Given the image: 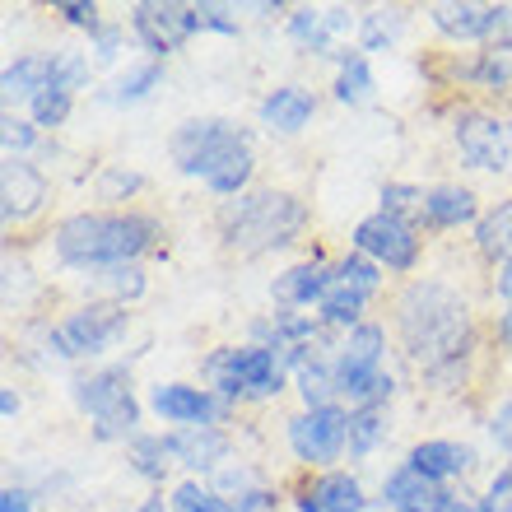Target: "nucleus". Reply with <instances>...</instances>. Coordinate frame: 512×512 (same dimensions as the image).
<instances>
[{"label": "nucleus", "instance_id": "obj_1", "mask_svg": "<svg viewBox=\"0 0 512 512\" xmlns=\"http://www.w3.org/2000/svg\"><path fill=\"white\" fill-rule=\"evenodd\" d=\"M391 336L396 350L419 378L438 391H461L471 378V359L480 345L471 298L447 280H405L391 298Z\"/></svg>", "mask_w": 512, "mask_h": 512}, {"label": "nucleus", "instance_id": "obj_2", "mask_svg": "<svg viewBox=\"0 0 512 512\" xmlns=\"http://www.w3.org/2000/svg\"><path fill=\"white\" fill-rule=\"evenodd\" d=\"M168 238L159 215L149 210H75L61 215L52 224V256L75 275H94L108 266H131L145 261L149 252H159V243Z\"/></svg>", "mask_w": 512, "mask_h": 512}, {"label": "nucleus", "instance_id": "obj_3", "mask_svg": "<svg viewBox=\"0 0 512 512\" xmlns=\"http://www.w3.org/2000/svg\"><path fill=\"white\" fill-rule=\"evenodd\" d=\"M173 168L191 182H201L219 205L238 201L256 187V149L252 131L233 117H187L168 135Z\"/></svg>", "mask_w": 512, "mask_h": 512}, {"label": "nucleus", "instance_id": "obj_4", "mask_svg": "<svg viewBox=\"0 0 512 512\" xmlns=\"http://www.w3.org/2000/svg\"><path fill=\"white\" fill-rule=\"evenodd\" d=\"M308 201L289 187H252L215 210V233L233 256H270L294 247L308 233Z\"/></svg>", "mask_w": 512, "mask_h": 512}, {"label": "nucleus", "instance_id": "obj_5", "mask_svg": "<svg viewBox=\"0 0 512 512\" xmlns=\"http://www.w3.org/2000/svg\"><path fill=\"white\" fill-rule=\"evenodd\" d=\"M201 382L219 391L224 401L243 405H266L289 391V359L270 345L256 340H238V345H215L201 359Z\"/></svg>", "mask_w": 512, "mask_h": 512}, {"label": "nucleus", "instance_id": "obj_6", "mask_svg": "<svg viewBox=\"0 0 512 512\" xmlns=\"http://www.w3.org/2000/svg\"><path fill=\"white\" fill-rule=\"evenodd\" d=\"M70 405L89 419L94 443H122V447L140 433V415H145V405L135 396L131 364L80 368L70 378Z\"/></svg>", "mask_w": 512, "mask_h": 512}, {"label": "nucleus", "instance_id": "obj_7", "mask_svg": "<svg viewBox=\"0 0 512 512\" xmlns=\"http://www.w3.org/2000/svg\"><path fill=\"white\" fill-rule=\"evenodd\" d=\"M387 350H391L387 326L373 322V317L336 340L331 368H336V401L340 405H350V410H364V405H391V396H396V378H391V368H387Z\"/></svg>", "mask_w": 512, "mask_h": 512}, {"label": "nucleus", "instance_id": "obj_8", "mask_svg": "<svg viewBox=\"0 0 512 512\" xmlns=\"http://www.w3.org/2000/svg\"><path fill=\"white\" fill-rule=\"evenodd\" d=\"M126 336H131V308L108 303V298H84L61 322L42 326V345L61 364H94L117 350Z\"/></svg>", "mask_w": 512, "mask_h": 512}, {"label": "nucleus", "instance_id": "obj_9", "mask_svg": "<svg viewBox=\"0 0 512 512\" xmlns=\"http://www.w3.org/2000/svg\"><path fill=\"white\" fill-rule=\"evenodd\" d=\"M284 443L303 471H336V461L350 457V405H298L284 419Z\"/></svg>", "mask_w": 512, "mask_h": 512}, {"label": "nucleus", "instance_id": "obj_10", "mask_svg": "<svg viewBox=\"0 0 512 512\" xmlns=\"http://www.w3.org/2000/svg\"><path fill=\"white\" fill-rule=\"evenodd\" d=\"M350 252H364L368 261H378L387 275L415 280L419 261H424V229L405 215L373 210V215H364L350 229Z\"/></svg>", "mask_w": 512, "mask_h": 512}, {"label": "nucleus", "instance_id": "obj_11", "mask_svg": "<svg viewBox=\"0 0 512 512\" xmlns=\"http://www.w3.org/2000/svg\"><path fill=\"white\" fill-rule=\"evenodd\" d=\"M452 145L475 173H508L512 168V117L489 103L452 108Z\"/></svg>", "mask_w": 512, "mask_h": 512}, {"label": "nucleus", "instance_id": "obj_12", "mask_svg": "<svg viewBox=\"0 0 512 512\" xmlns=\"http://www.w3.org/2000/svg\"><path fill=\"white\" fill-rule=\"evenodd\" d=\"M126 28H131V42L149 61H168L173 52H182L201 28V10L187 5V0H140L126 10Z\"/></svg>", "mask_w": 512, "mask_h": 512}, {"label": "nucleus", "instance_id": "obj_13", "mask_svg": "<svg viewBox=\"0 0 512 512\" xmlns=\"http://www.w3.org/2000/svg\"><path fill=\"white\" fill-rule=\"evenodd\" d=\"M149 415L173 424V429H229L238 405L224 401L219 391H210L205 382H154L145 396Z\"/></svg>", "mask_w": 512, "mask_h": 512}, {"label": "nucleus", "instance_id": "obj_14", "mask_svg": "<svg viewBox=\"0 0 512 512\" xmlns=\"http://www.w3.org/2000/svg\"><path fill=\"white\" fill-rule=\"evenodd\" d=\"M284 33H289V42H294L303 56H312V61H336L345 47H350V33L359 38V10H350V5H289V14H284Z\"/></svg>", "mask_w": 512, "mask_h": 512}, {"label": "nucleus", "instance_id": "obj_15", "mask_svg": "<svg viewBox=\"0 0 512 512\" xmlns=\"http://www.w3.org/2000/svg\"><path fill=\"white\" fill-rule=\"evenodd\" d=\"M378 499H368L364 480L354 471H303L289 489L294 512H368Z\"/></svg>", "mask_w": 512, "mask_h": 512}, {"label": "nucleus", "instance_id": "obj_16", "mask_svg": "<svg viewBox=\"0 0 512 512\" xmlns=\"http://www.w3.org/2000/svg\"><path fill=\"white\" fill-rule=\"evenodd\" d=\"M331 284H336V256H326L322 247H312L308 256L289 261V266L270 280V303H275V308H294V312H303V308L317 312V303L331 294Z\"/></svg>", "mask_w": 512, "mask_h": 512}, {"label": "nucleus", "instance_id": "obj_17", "mask_svg": "<svg viewBox=\"0 0 512 512\" xmlns=\"http://www.w3.org/2000/svg\"><path fill=\"white\" fill-rule=\"evenodd\" d=\"M461 503V489L433 485L415 466L396 461L378 485V508L382 512H452Z\"/></svg>", "mask_w": 512, "mask_h": 512}, {"label": "nucleus", "instance_id": "obj_18", "mask_svg": "<svg viewBox=\"0 0 512 512\" xmlns=\"http://www.w3.org/2000/svg\"><path fill=\"white\" fill-rule=\"evenodd\" d=\"M52 187H47V173H42L33 159H5L0 168V219H5V229H24L33 219L42 215V205H47Z\"/></svg>", "mask_w": 512, "mask_h": 512}, {"label": "nucleus", "instance_id": "obj_19", "mask_svg": "<svg viewBox=\"0 0 512 512\" xmlns=\"http://www.w3.org/2000/svg\"><path fill=\"white\" fill-rule=\"evenodd\" d=\"M177 471L191 480H215L224 466H233V433L229 429H168Z\"/></svg>", "mask_w": 512, "mask_h": 512}, {"label": "nucleus", "instance_id": "obj_20", "mask_svg": "<svg viewBox=\"0 0 512 512\" xmlns=\"http://www.w3.org/2000/svg\"><path fill=\"white\" fill-rule=\"evenodd\" d=\"M405 466H415L433 485L452 489L457 480L475 475L480 452H475L471 443H461V438H419V443H410V452H405Z\"/></svg>", "mask_w": 512, "mask_h": 512}, {"label": "nucleus", "instance_id": "obj_21", "mask_svg": "<svg viewBox=\"0 0 512 512\" xmlns=\"http://www.w3.org/2000/svg\"><path fill=\"white\" fill-rule=\"evenodd\" d=\"M317 108H322L317 89L289 80V84H275V89L261 94L256 122H261V131H270V135H303L312 126V117H317Z\"/></svg>", "mask_w": 512, "mask_h": 512}, {"label": "nucleus", "instance_id": "obj_22", "mask_svg": "<svg viewBox=\"0 0 512 512\" xmlns=\"http://www.w3.org/2000/svg\"><path fill=\"white\" fill-rule=\"evenodd\" d=\"M480 196L475 187L466 182H433L424 187V210H419V229L429 233H452V229H466V224H480Z\"/></svg>", "mask_w": 512, "mask_h": 512}, {"label": "nucleus", "instance_id": "obj_23", "mask_svg": "<svg viewBox=\"0 0 512 512\" xmlns=\"http://www.w3.org/2000/svg\"><path fill=\"white\" fill-rule=\"evenodd\" d=\"M457 84L475 89L485 98H508L512 94V52L508 47H480V52H466L452 66Z\"/></svg>", "mask_w": 512, "mask_h": 512}, {"label": "nucleus", "instance_id": "obj_24", "mask_svg": "<svg viewBox=\"0 0 512 512\" xmlns=\"http://www.w3.org/2000/svg\"><path fill=\"white\" fill-rule=\"evenodd\" d=\"M52 84V52H19L0 70V98L5 112H28V103Z\"/></svg>", "mask_w": 512, "mask_h": 512}, {"label": "nucleus", "instance_id": "obj_25", "mask_svg": "<svg viewBox=\"0 0 512 512\" xmlns=\"http://www.w3.org/2000/svg\"><path fill=\"white\" fill-rule=\"evenodd\" d=\"M331 98L340 108H368L378 98V75H373V56L359 47H345L331 70Z\"/></svg>", "mask_w": 512, "mask_h": 512}, {"label": "nucleus", "instance_id": "obj_26", "mask_svg": "<svg viewBox=\"0 0 512 512\" xmlns=\"http://www.w3.org/2000/svg\"><path fill=\"white\" fill-rule=\"evenodd\" d=\"M471 243H475V256L489 261V266L512 261V196L494 201L485 215H480V224L471 229Z\"/></svg>", "mask_w": 512, "mask_h": 512}, {"label": "nucleus", "instance_id": "obj_27", "mask_svg": "<svg viewBox=\"0 0 512 512\" xmlns=\"http://www.w3.org/2000/svg\"><path fill=\"white\" fill-rule=\"evenodd\" d=\"M126 461H131V471L154 489H163V480L177 471L168 433H135L131 443H126Z\"/></svg>", "mask_w": 512, "mask_h": 512}, {"label": "nucleus", "instance_id": "obj_28", "mask_svg": "<svg viewBox=\"0 0 512 512\" xmlns=\"http://www.w3.org/2000/svg\"><path fill=\"white\" fill-rule=\"evenodd\" d=\"M89 298H108V303H122V308H135L140 298H145L149 289V275L140 261H131V266H108V270H94L89 275Z\"/></svg>", "mask_w": 512, "mask_h": 512}, {"label": "nucleus", "instance_id": "obj_29", "mask_svg": "<svg viewBox=\"0 0 512 512\" xmlns=\"http://www.w3.org/2000/svg\"><path fill=\"white\" fill-rule=\"evenodd\" d=\"M405 24H410V10L401 5H373V10H359V52H391L396 42H401Z\"/></svg>", "mask_w": 512, "mask_h": 512}, {"label": "nucleus", "instance_id": "obj_30", "mask_svg": "<svg viewBox=\"0 0 512 512\" xmlns=\"http://www.w3.org/2000/svg\"><path fill=\"white\" fill-rule=\"evenodd\" d=\"M154 89H163V61L140 56V61H131L126 70H117V80H112V89L103 94V103H112V108H135V103H145Z\"/></svg>", "mask_w": 512, "mask_h": 512}, {"label": "nucleus", "instance_id": "obj_31", "mask_svg": "<svg viewBox=\"0 0 512 512\" xmlns=\"http://www.w3.org/2000/svg\"><path fill=\"white\" fill-rule=\"evenodd\" d=\"M368 303H373V298L350 289V284H331V294L317 303V322H322L326 331L345 336V331H354L359 322H368Z\"/></svg>", "mask_w": 512, "mask_h": 512}, {"label": "nucleus", "instance_id": "obj_32", "mask_svg": "<svg viewBox=\"0 0 512 512\" xmlns=\"http://www.w3.org/2000/svg\"><path fill=\"white\" fill-rule=\"evenodd\" d=\"M391 438V405L350 410V461H368Z\"/></svg>", "mask_w": 512, "mask_h": 512}, {"label": "nucleus", "instance_id": "obj_33", "mask_svg": "<svg viewBox=\"0 0 512 512\" xmlns=\"http://www.w3.org/2000/svg\"><path fill=\"white\" fill-rule=\"evenodd\" d=\"M145 173H135V168H126V163H103L94 177V196L98 201H108V210H131L126 201H135L140 191H145Z\"/></svg>", "mask_w": 512, "mask_h": 512}, {"label": "nucleus", "instance_id": "obj_34", "mask_svg": "<svg viewBox=\"0 0 512 512\" xmlns=\"http://www.w3.org/2000/svg\"><path fill=\"white\" fill-rule=\"evenodd\" d=\"M52 84L80 98V89L94 84V56L80 47H52Z\"/></svg>", "mask_w": 512, "mask_h": 512}, {"label": "nucleus", "instance_id": "obj_35", "mask_svg": "<svg viewBox=\"0 0 512 512\" xmlns=\"http://www.w3.org/2000/svg\"><path fill=\"white\" fill-rule=\"evenodd\" d=\"M336 284H350L359 294L378 298L382 289H387V270H382L378 261H368L364 252H340L336 256Z\"/></svg>", "mask_w": 512, "mask_h": 512}, {"label": "nucleus", "instance_id": "obj_36", "mask_svg": "<svg viewBox=\"0 0 512 512\" xmlns=\"http://www.w3.org/2000/svg\"><path fill=\"white\" fill-rule=\"evenodd\" d=\"M168 503H173V512H233V503L210 480H191V475H182L168 489Z\"/></svg>", "mask_w": 512, "mask_h": 512}, {"label": "nucleus", "instance_id": "obj_37", "mask_svg": "<svg viewBox=\"0 0 512 512\" xmlns=\"http://www.w3.org/2000/svg\"><path fill=\"white\" fill-rule=\"evenodd\" d=\"M70 112H75V94H66V89L47 84V89L28 103V122L38 126V131H61V126L70 122Z\"/></svg>", "mask_w": 512, "mask_h": 512}, {"label": "nucleus", "instance_id": "obj_38", "mask_svg": "<svg viewBox=\"0 0 512 512\" xmlns=\"http://www.w3.org/2000/svg\"><path fill=\"white\" fill-rule=\"evenodd\" d=\"M38 140L42 131L28 122V112H5L0 117V149H5V159H33Z\"/></svg>", "mask_w": 512, "mask_h": 512}, {"label": "nucleus", "instance_id": "obj_39", "mask_svg": "<svg viewBox=\"0 0 512 512\" xmlns=\"http://www.w3.org/2000/svg\"><path fill=\"white\" fill-rule=\"evenodd\" d=\"M378 210H391V215H405V219H415V224H419V210H424V187H419V182H382Z\"/></svg>", "mask_w": 512, "mask_h": 512}, {"label": "nucleus", "instance_id": "obj_40", "mask_svg": "<svg viewBox=\"0 0 512 512\" xmlns=\"http://www.w3.org/2000/svg\"><path fill=\"white\" fill-rule=\"evenodd\" d=\"M475 512H512V461L489 471V480L475 494Z\"/></svg>", "mask_w": 512, "mask_h": 512}, {"label": "nucleus", "instance_id": "obj_41", "mask_svg": "<svg viewBox=\"0 0 512 512\" xmlns=\"http://www.w3.org/2000/svg\"><path fill=\"white\" fill-rule=\"evenodd\" d=\"M201 28L205 33H219V38H243V10L238 5H224V0H201Z\"/></svg>", "mask_w": 512, "mask_h": 512}, {"label": "nucleus", "instance_id": "obj_42", "mask_svg": "<svg viewBox=\"0 0 512 512\" xmlns=\"http://www.w3.org/2000/svg\"><path fill=\"white\" fill-rule=\"evenodd\" d=\"M126 38H131V28L126 19H108V24L98 28L94 38H89V52H94V66H112L117 56L126 52Z\"/></svg>", "mask_w": 512, "mask_h": 512}, {"label": "nucleus", "instance_id": "obj_43", "mask_svg": "<svg viewBox=\"0 0 512 512\" xmlns=\"http://www.w3.org/2000/svg\"><path fill=\"white\" fill-rule=\"evenodd\" d=\"M52 14H56V19H61L66 28H80V33H89V38H94L98 28L108 24V19H103V10H98L94 0H56Z\"/></svg>", "mask_w": 512, "mask_h": 512}, {"label": "nucleus", "instance_id": "obj_44", "mask_svg": "<svg viewBox=\"0 0 512 512\" xmlns=\"http://www.w3.org/2000/svg\"><path fill=\"white\" fill-rule=\"evenodd\" d=\"M233 512H275L280 508V494H275V485H266V480H256V485H247L243 494H233Z\"/></svg>", "mask_w": 512, "mask_h": 512}, {"label": "nucleus", "instance_id": "obj_45", "mask_svg": "<svg viewBox=\"0 0 512 512\" xmlns=\"http://www.w3.org/2000/svg\"><path fill=\"white\" fill-rule=\"evenodd\" d=\"M485 433L494 438V447H499V452H508V457H512V396H503V401L489 410Z\"/></svg>", "mask_w": 512, "mask_h": 512}, {"label": "nucleus", "instance_id": "obj_46", "mask_svg": "<svg viewBox=\"0 0 512 512\" xmlns=\"http://www.w3.org/2000/svg\"><path fill=\"white\" fill-rule=\"evenodd\" d=\"M0 512H33V494L24 485H5L0 489Z\"/></svg>", "mask_w": 512, "mask_h": 512}, {"label": "nucleus", "instance_id": "obj_47", "mask_svg": "<svg viewBox=\"0 0 512 512\" xmlns=\"http://www.w3.org/2000/svg\"><path fill=\"white\" fill-rule=\"evenodd\" d=\"M489 289L503 298V308H512V261L494 266V275H489Z\"/></svg>", "mask_w": 512, "mask_h": 512}, {"label": "nucleus", "instance_id": "obj_48", "mask_svg": "<svg viewBox=\"0 0 512 512\" xmlns=\"http://www.w3.org/2000/svg\"><path fill=\"white\" fill-rule=\"evenodd\" d=\"M14 415H19V391H14V387H0V419L10 424Z\"/></svg>", "mask_w": 512, "mask_h": 512}, {"label": "nucleus", "instance_id": "obj_49", "mask_svg": "<svg viewBox=\"0 0 512 512\" xmlns=\"http://www.w3.org/2000/svg\"><path fill=\"white\" fill-rule=\"evenodd\" d=\"M499 336L512 345V308H503V312H499Z\"/></svg>", "mask_w": 512, "mask_h": 512}, {"label": "nucleus", "instance_id": "obj_50", "mask_svg": "<svg viewBox=\"0 0 512 512\" xmlns=\"http://www.w3.org/2000/svg\"><path fill=\"white\" fill-rule=\"evenodd\" d=\"M452 512H475V499H461V503H457V508H452Z\"/></svg>", "mask_w": 512, "mask_h": 512}, {"label": "nucleus", "instance_id": "obj_51", "mask_svg": "<svg viewBox=\"0 0 512 512\" xmlns=\"http://www.w3.org/2000/svg\"><path fill=\"white\" fill-rule=\"evenodd\" d=\"M126 512H135V508H126Z\"/></svg>", "mask_w": 512, "mask_h": 512}]
</instances>
